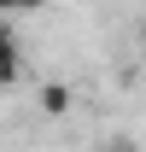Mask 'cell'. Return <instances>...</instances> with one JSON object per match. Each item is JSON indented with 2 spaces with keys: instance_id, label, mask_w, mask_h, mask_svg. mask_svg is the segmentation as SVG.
Listing matches in <instances>:
<instances>
[{
  "instance_id": "1",
  "label": "cell",
  "mask_w": 146,
  "mask_h": 152,
  "mask_svg": "<svg viewBox=\"0 0 146 152\" xmlns=\"http://www.w3.org/2000/svg\"><path fill=\"white\" fill-rule=\"evenodd\" d=\"M23 76V53H18V35L12 29H0V88L6 82H18Z\"/></svg>"
},
{
  "instance_id": "2",
  "label": "cell",
  "mask_w": 146,
  "mask_h": 152,
  "mask_svg": "<svg viewBox=\"0 0 146 152\" xmlns=\"http://www.w3.org/2000/svg\"><path fill=\"white\" fill-rule=\"evenodd\" d=\"M41 111H47V117H64V111H70V88H64V82H41Z\"/></svg>"
},
{
  "instance_id": "3",
  "label": "cell",
  "mask_w": 146,
  "mask_h": 152,
  "mask_svg": "<svg viewBox=\"0 0 146 152\" xmlns=\"http://www.w3.org/2000/svg\"><path fill=\"white\" fill-rule=\"evenodd\" d=\"M99 152H140V146H134V140H123V134H111V140H105Z\"/></svg>"
}]
</instances>
